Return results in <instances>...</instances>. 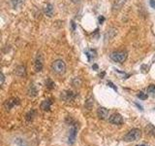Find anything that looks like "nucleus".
<instances>
[{
	"label": "nucleus",
	"instance_id": "nucleus-2",
	"mask_svg": "<svg viewBox=\"0 0 155 146\" xmlns=\"http://www.w3.org/2000/svg\"><path fill=\"white\" fill-rule=\"evenodd\" d=\"M140 137V130L139 129H133L124 136V140L127 142H132V141H137Z\"/></svg>",
	"mask_w": 155,
	"mask_h": 146
},
{
	"label": "nucleus",
	"instance_id": "nucleus-12",
	"mask_svg": "<svg viewBox=\"0 0 155 146\" xmlns=\"http://www.w3.org/2000/svg\"><path fill=\"white\" fill-rule=\"evenodd\" d=\"M51 104H52L51 99H45V100H43V102H42V104H41V108H42L44 111H48V110L51 109Z\"/></svg>",
	"mask_w": 155,
	"mask_h": 146
},
{
	"label": "nucleus",
	"instance_id": "nucleus-8",
	"mask_svg": "<svg viewBox=\"0 0 155 146\" xmlns=\"http://www.w3.org/2000/svg\"><path fill=\"white\" fill-rule=\"evenodd\" d=\"M127 1L128 0H115V1L114 2V5H113V11L114 12L119 11V10L126 4Z\"/></svg>",
	"mask_w": 155,
	"mask_h": 146
},
{
	"label": "nucleus",
	"instance_id": "nucleus-28",
	"mask_svg": "<svg viewBox=\"0 0 155 146\" xmlns=\"http://www.w3.org/2000/svg\"><path fill=\"white\" fill-rule=\"evenodd\" d=\"M4 79H5V77H4V74L3 73H1V86L4 84Z\"/></svg>",
	"mask_w": 155,
	"mask_h": 146
},
{
	"label": "nucleus",
	"instance_id": "nucleus-15",
	"mask_svg": "<svg viewBox=\"0 0 155 146\" xmlns=\"http://www.w3.org/2000/svg\"><path fill=\"white\" fill-rule=\"evenodd\" d=\"M76 135H77V128H75V127H74V128L70 130V134H69V143L70 144H73L75 142Z\"/></svg>",
	"mask_w": 155,
	"mask_h": 146
},
{
	"label": "nucleus",
	"instance_id": "nucleus-31",
	"mask_svg": "<svg viewBox=\"0 0 155 146\" xmlns=\"http://www.w3.org/2000/svg\"><path fill=\"white\" fill-rule=\"evenodd\" d=\"M97 67H98V66H97L96 64H94V65H93V68H95V69H97Z\"/></svg>",
	"mask_w": 155,
	"mask_h": 146
},
{
	"label": "nucleus",
	"instance_id": "nucleus-13",
	"mask_svg": "<svg viewBox=\"0 0 155 146\" xmlns=\"http://www.w3.org/2000/svg\"><path fill=\"white\" fill-rule=\"evenodd\" d=\"M27 94L29 96H36L38 94V90L36 86L34 84H30L28 87V90H27Z\"/></svg>",
	"mask_w": 155,
	"mask_h": 146
},
{
	"label": "nucleus",
	"instance_id": "nucleus-23",
	"mask_svg": "<svg viewBox=\"0 0 155 146\" xmlns=\"http://www.w3.org/2000/svg\"><path fill=\"white\" fill-rule=\"evenodd\" d=\"M35 113H36V112H35V110H31V111H29V113L26 115V117H27V120L29 121V120H32L33 119V116L34 115H35Z\"/></svg>",
	"mask_w": 155,
	"mask_h": 146
},
{
	"label": "nucleus",
	"instance_id": "nucleus-27",
	"mask_svg": "<svg viewBox=\"0 0 155 146\" xmlns=\"http://www.w3.org/2000/svg\"><path fill=\"white\" fill-rule=\"evenodd\" d=\"M149 3H150V6H151L153 9H155V0H150Z\"/></svg>",
	"mask_w": 155,
	"mask_h": 146
},
{
	"label": "nucleus",
	"instance_id": "nucleus-26",
	"mask_svg": "<svg viewBox=\"0 0 155 146\" xmlns=\"http://www.w3.org/2000/svg\"><path fill=\"white\" fill-rule=\"evenodd\" d=\"M71 26H72V31H75V29H76V23L75 22H71Z\"/></svg>",
	"mask_w": 155,
	"mask_h": 146
},
{
	"label": "nucleus",
	"instance_id": "nucleus-22",
	"mask_svg": "<svg viewBox=\"0 0 155 146\" xmlns=\"http://www.w3.org/2000/svg\"><path fill=\"white\" fill-rule=\"evenodd\" d=\"M137 96L139 97L140 99H143V100H144V99H147V94H144V92H140L139 94L137 95Z\"/></svg>",
	"mask_w": 155,
	"mask_h": 146
},
{
	"label": "nucleus",
	"instance_id": "nucleus-16",
	"mask_svg": "<svg viewBox=\"0 0 155 146\" xmlns=\"http://www.w3.org/2000/svg\"><path fill=\"white\" fill-rule=\"evenodd\" d=\"M15 73L18 75V76H21V77H22V76H24L25 75V73H26V71H25V67H24L23 65H19V66H18L17 68H16V71H15Z\"/></svg>",
	"mask_w": 155,
	"mask_h": 146
},
{
	"label": "nucleus",
	"instance_id": "nucleus-4",
	"mask_svg": "<svg viewBox=\"0 0 155 146\" xmlns=\"http://www.w3.org/2000/svg\"><path fill=\"white\" fill-rule=\"evenodd\" d=\"M75 97H76V95H75L72 91H64V92H63L62 94H61V99H62L63 100L67 101V102L74 100V99H75Z\"/></svg>",
	"mask_w": 155,
	"mask_h": 146
},
{
	"label": "nucleus",
	"instance_id": "nucleus-10",
	"mask_svg": "<svg viewBox=\"0 0 155 146\" xmlns=\"http://www.w3.org/2000/svg\"><path fill=\"white\" fill-rule=\"evenodd\" d=\"M116 34H117V29H115V28L109 29V30L107 31L105 34L106 41H110V40H111V39H114V37L116 35Z\"/></svg>",
	"mask_w": 155,
	"mask_h": 146
},
{
	"label": "nucleus",
	"instance_id": "nucleus-17",
	"mask_svg": "<svg viewBox=\"0 0 155 146\" xmlns=\"http://www.w3.org/2000/svg\"><path fill=\"white\" fill-rule=\"evenodd\" d=\"M93 105H94V99H93V97L90 96V97H88V99H86L85 103H84V106H85L86 109L91 110L92 108H93Z\"/></svg>",
	"mask_w": 155,
	"mask_h": 146
},
{
	"label": "nucleus",
	"instance_id": "nucleus-19",
	"mask_svg": "<svg viewBox=\"0 0 155 146\" xmlns=\"http://www.w3.org/2000/svg\"><path fill=\"white\" fill-rule=\"evenodd\" d=\"M46 86L48 88H50V89H53V88L55 87V84H54V82H52L50 78H48L47 81H46Z\"/></svg>",
	"mask_w": 155,
	"mask_h": 146
},
{
	"label": "nucleus",
	"instance_id": "nucleus-21",
	"mask_svg": "<svg viewBox=\"0 0 155 146\" xmlns=\"http://www.w3.org/2000/svg\"><path fill=\"white\" fill-rule=\"evenodd\" d=\"M147 134H154L155 129L153 128L152 125H148V127L147 128Z\"/></svg>",
	"mask_w": 155,
	"mask_h": 146
},
{
	"label": "nucleus",
	"instance_id": "nucleus-5",
	"mask_svg": "<svg viewBox=\"0 0 155 146\" xmlns=\"http://www.w3.org/2000/svg\"><path fill=\"white\" fill-rule=\"evenodd\" d=\"M19 103V100L18 99H17V97H12V99H10L8 100L5 101V108H6L7 110H10L12 109L14 106H16Z\"/></svg>",
	"mask_w": 155,
	"mask_h": 146
},
{
	"label": "nucleus",
	"instance_id": "nucleus-20",
	"mask_svg": "<svg viewBox=\"0 0 155 146\" xmlns=\"http://www.w3.org/2000/svg\"><path fill=\"white\" fill-rule=\"evenodd\" d=\"M73 86H75V87H79V86H81V80L80 79L79 77H76V78H74L73 79Z\"/></svg>",
	"mask_w": 155,
	"mask_h": 146
},
{
	"label": "nucleus",
	"instance_id": "nucleus-29",
	"mask_svg": "<svg viewBox=\"0 0 155 146\" xmlns=\"http://www.w3.org/2000/svg\"><path fill=\"white\" fill-rule=\"evenodd\" d=\"M99 21H100V23H101L102 22L104 21V18H103V17H102V18H100V19H99Z\"/></svg>",
	"mask_w": 155,
	"mask_h": 146
},
{
	"label": "nucleus",
	"instance_id": "nucleus-3",
	"mask_svg": "<svg viewBox=\"0 0 155 146\" xmlns=\"http://www.w3.org/2000/svg\"><path fill=\"white\" fill-rule=\"evenodd\" d=\"M110 58L113 60L114 62H118L121 63L123 62L126 58H127V53L124 51H117V52H114L110 54Z\"/></svg>",
	"mask_w": 155,
	"mask_h": 146
},
{
	"label": "nucleus",
	"instance_id": "nucleus-6",
	"mask_svg": "<svg viewBox=\"0 0 155 146\" xmlns=\"http://www.w3.org/2000/svg\"><path fill=\"white\" fill-rule=\"evenodd\" d=\"M110 124H114V125H119L123 122V119H122V116L118 113H114L110 117Z\"/></svg>",
	"mask_w": 155,
	"mask_h": 146
},
{
	"label": "nucleus",
	"instance_id": "nucleus-25",
	"mask_svg": "<svg viewBox=\"0 0 155 146\" xmlns=\"http://www.w3.org/2000/svg\"><path fill=\"white\" fill-rule=\"evenodd\" d=\"M108 85H109V86H110V88H113V89H114L115 91H117V88H116V87H115V86H114V85L113 84V83L110 82V81H109V82H108Z\"/></svg>",
	"mask_w": 155,
	"mask_h": 146
},
{
	"label": "nucleus",
	"instance_id": "nucleus-11",
	"mask_svg": "<svg viewBox=\"0 0 155 146\" xmlns=\"http://www.w3.org/2000/svg\"><path fill=\"white\" fill-rule=\"evenodd\" d=\"M97 115L100 119H106L109 115V110L105 108V107H99L98 110H97Z\"/></svg>",
	"mask_w": 155,
	"mask_h": 146
},
{
	"label": "nucleus",
	"instance_id": "nucleus-30",
	"mask_svg": "<svg viewBox=\"0 0 155 146\" xmlns=\"http://www.w3.org/2000/svg\"><path fill=\"white\" fill-rule=\"evenodd\" d=\"M138 146H148V145H147V144H144V143H143V144H140V145H138Z\"/></svg>",
	"mask_w": 155,
	"mask_h": 146
},
{
	"label": "nucleus",
	"instance_id": "nucleus-24",
	"mask_svg": "<svg viewBox=\"0 0 155 146\" xmlns=\"http://www.w3.org/2000/svg\"><path fill=\"white\" fill-rule=\"evenodd\" d=\"M148 94H155V85H149L147 88Z\"/></svg>",
	"mask_w": 155,
	"mask_h": 146
},
{
	"label": "nucleus",
	"instance_id": "nucleus-1",
	"mask_svg": "<svg viewBox=\"0 0 155 146\" xmlns=\"http://www.w3.org/2000/svg\"><path fill=\"white\" fill-rule=\"evenodd\" d=\"M51 70L56 73L58 75L64 74L66 71V64L65 62L63 61L62 60H56L52 62L51 64Z\"/></svg>",
	"mask_w": 155,
	"mask_h": 146
},
{
	"label": "nucleus",
	"instance_id": "nucleus-7",
	"mask_svg": "<svg viewBox=\"0 0 155 146\" xmlns=\"http://www.w3.org/2000/svg\"><path fill=\"white\" fill-rule=\"evenodd\" d=\"M43 57L41 54H38L35 58V70L36 72H40L43 69Z\"/></svg>",
	"mask_w": 155,
	"mask_h": 146
},
{
	"label": "nucleus",
	"instance_id": "nucleus-14",
	"mask_svg": "<svg viewBox=\"0 0 155 146\" xmlns=\"http://www.w3.org/2000/svg\"><path fill=\"white\" fill-rule=\"evenodd\" d=\"M53 12H54V9H53V6L51 4H47V6L44 9V13H45L46 16L48 17H52Z\"/></svg>",
	"mask_w": 155,
	"mask_h": 146
},
{
	"label": "nucleus",
	"instance_id": "nucleus-18",
	"mask_svg": "<svg viewBox=\"0 0 155 146\" xmlns=\"http://www.w3.org/2000/svg\"><path fill=\"white\" fill-rule=\"evenodd\" d=\"M10 1H11V4L14 7V9H17V8L21 6L24 2V0H10Z\"/></svg>",
	"mask_w": 155,
	"mask_h": 146
},
{
	"label": "nucleus",
	"instance_id": "nucleus-9",
	"mask_svg": "<svg viewBox=\"0 0 155 146\" xmlns=\"http://www.w3.org/2000/svg\"><path fill=\"white\" fill-rule=\"evenodd\" d=\"M84 54H85V56L87 57V60H88V61H93L94 58L97 57V52L95 50H93V49H86V50L84 51Z\"/></svg>",
	"mask_w": 155,
	"mask_h": 146
}]
</instances>
